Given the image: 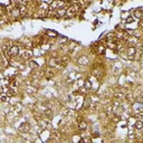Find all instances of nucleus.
Returning <instances> with one entry per match:
<instances>
[{
  "label": "nucleus",
  "mask_w": 143,
  "mask_h": 143,
  "mask_svg": "<svg viewBox=\"0 0 143 143\" xmlns=\"http://www.w3.org/2000/svg\"><path fill=\"white\" fill-rule=\"evenodd\" d=\"M133 111L135 113H141L143 112V103L141 102H136L133 104Z\"/></svg>",
  "instance_id": "8"
},
{
  "label": "nucleus",
  "mask_w": 143,
  "mask_h": 143,
  "mask_svg": "<svg viewBox=\"0 0 143 143\" xmlns=\"http://www.w3.org/2000/svg\"><path fill=\"white\" fill-rule=\"evenodd\" d=\"M88 58L86 57V56H84V55H82L81 57H78V59H77V64L78 65H81V66H86V65H88Z\"/></svg>",
  "instance_id": "7"
},
{
  "label": "nucleus",
  "mask_w": 143,
  "mask_h": 143,
  "mask_svg": "<svg viewBox=\"0 0 143 143\" xmlns=\"http://www.w3.org/2000/svg\"><path fill=\"white\" fill-rule=\"evenodd\" d=\"M136 117H138L139 120H141V121L143 122V112H141V113H138V116H136Z\"/></svg>",
  "instance_id": "25"
},
{
  "label": "nucleus",
  "mask_w": 143,
  "mask_h": 143,
  "mask_svg": "<svg viewBox=\"0 0 143 143\" xmlns=\"http://www.w3.org/2000/svg\"><path fill=\"white\" fill-rule=\"evenodd\" d=\"M92 75L96 78V79H102L103 78V76H104V70H103V68L101 67V65H96L95 66V68L93 69V72H92Z\"/></svg>",
  "instance_id": "1"
},
{
  "label": "nucleus",
  "mask_w": 143,
  "mask_h": 143,
  "mask_svg": "<svg viewBox=\"0 0 143 143\" xmlns=\"http://www.w3.org/2000/svg\"><path fill=\"white\" fill-rule=\"evenodd\" d=\"M134 128H135L136 130H142L143 129V122L141 120H138L135 122V124H134Z\"/></svg>",
  "instance_id": "18"
},
{
  "label": "nucleus",
  "mask_w": 143,
  "mask_h": 143,
  "mask_svg": "<svg viewBox=\"0 0 143 143\" xmlns=\"http://www.w3.org/2000/svg\"><path fill=\"white\" fill-rule=\"evenodd\" d=\"M9 96H8L6 93H2V95H1V102H3V103H5V102H8V101H9Z\"/></svg>",
  "instance_id": "21"
},
{
  "label": "nucleus",
  "mask_w": 143,
  "mask_h": 143,
  "mask_svg": "<svg viewBox=\"0 0 143 143\" xmlns=\"http://www.w3.org/2000/svg\"><path fill=\"white\" fill-rule=\"evenodd\" d=\"M46 36L49 37V38H57V32L53 31V30H47L46 31Z\"/></svg>",
  "instance_id": "17"
},
{
  "label": "nucleus",
  "mask_w": 143,
  "mask_h": 143,
  "mask_svg": "<svg viewBox=\"0 0 143 143\" xmlns=\"http://www.w3.org/2000/svg\"><path fill=\"white\" fill-rule=\"evenodd\" d=\"M32 55H34V54H32V50L31 49H25L21 56H23V58H24L25 60H29Z\"/></svg>",
  "instance_id": "9"
},
{
  "label": "nucleus",
  "mask_w": 143,
  "mask_h": 143,
  "mask_svg": "<svg viewBox=\"0 0 143 143\" xmlns=\"http://www.w3.org/2000/svg\"><path fill=\"white\" fill-rule=\"evenodd\" d=\"M133 17L138 19H142L143 18V8H138V9L133 10Z\"/></svg>",
  "instance_id": "5"
},
{
  "label": "nucleus",
  "mask_w": 143,
  "mask_h": 143,
  "mask_svg": "<svg viewBox=\"0 0 143 143\" xmlns=\"http://www.w3.org/2000/svg\"><path fill=\"white\" fill-rule=\"evenodd\" d=\"M77 46H78V44L76 43V41H72V43H70V45H69V49H72V50H73L75 47H77Z\"/></svg>",
  "instance_id": "23"
},
{
  "label": "nucleus",
  "mask_w": 143,
  "mask_h": 143,
  "mask_svg": "<svg viewBox=\"0 0 143 143\" xmlns=\"http://www.w3.org/2000/svg\"><path fill=\"white\" fill-rule=\"evenodd\" d=\"M78 129L81 130V131H85V130H87V123L84 120H82L81 122H78Z\"/></svg>",
  "instance_id": "14"
},
{
  "label": "nucleus",
  "mask_w": 143,
  "mask_h": 143,
  "mask_svg": "<svg viewBox=\"0 0 143 143\" xmlns=\"http://www.w3.org/2000/svg\"><path fill=\"white\" fill-rule=\"evenodd\" d=\"M139 98L143 101V92H141V93H140V96H139Z\"/></svg>",
  "instance_id": "26"
},
{
  "label": "nucleus",
  "mask_w": 143,
  "mask_h": 143,
  "mask_svg": "<svg viewBox=\"0 0 143 143\" xmlns=\"http://www.w3.org/2000/svg\"><path fill=\"white\" fill-rule=\"evenodd\" d=\"M58 40H59L60 44H64V43H66V41L68 40V39L65 38V37H58Z\"/></svg>",
  "instance_id": "24"
},
{
  "label": "nucleus",
  "mask_w": 143,
  "mask_h": 143,
  "mask_svg": "<svg viewBox=\"0 0 143 143\" xmlns=\"http://www.w3.org/2000/svg\"><path fill=\"white\" fill-rule=\"evenodd\" d=\"M134 21V17L133 16H129L128 18H125V23L126 24H132Z\"/></svg>",
  "instance_id": "22"
},
{
  "label": "nucleus",
  "mask_w": 143,
  "mask_h": 143,
  "mask_svg": "<svg viewBox=\"0 0 143 143\" xmlns=\"http://www.w3.org/2000/svg\"><path fill=\"white\" fill-rule=\"evenodd\" d=\"M92 87H93V83L90 79H87V81H84V88H85L86 91H91Z\"/></svg>",
  "instance_id": "13"
},
{
  "label": "nucleus",
  "mask_w": 143,
  "mask_h": 143,
  "mask_svg": "<svg viewBox=\"0 0 143 143\" xmlns=\"http://www.w3.org/2000/svg\"><path fill=\"white\" fill-rule=\"evenodd\" d=\"M125 93H126V91H117L115 95H114V98L117 100V101H122L123 98H125Z\"/></svg>",
  "instance_id": "11"
},
{
  "label": "nucleus",
  "mask_w": 143,
  "mask_h": 143,
  "mask_svg": "<svg viewBox=\"0 0 143 143\" xmlns=\"http://www.w3.org/2000/svg\"><path fill=\"white\" fill-rule=\"evenodd\" d=\"M126 43L129 46H135L139 44V39L136 38V37H134V36H130L129 37V39L126 40Z\"/></svg>",
  "instance_id": "10"
},
{
  "label": "nucleus",
  "mask_w": 143,
  "mask_h": 143,
  "mask_svg": "<svg viewBox=\"0 0 143 143\" xmlns=\"http://www.w3.org/2000/svg\"><path fill=\"white\" fill-rule=\"evenodd\" d=\"M50 136H52L54 141H57V140H59V138H60V133L58 131H53V133L50 134Z\"/></svg>",
  "instance_id": "16"
},
{
  "label": "nucleus",
  "mask_w": 143,
  "mask_h": 143,
  "mask_svg": "<svg viewBox=\"0 0 143 143\" xmlns=\"http://www.w3.org/2000/svg\"><path fill=\"white\" fill-rule=\"evenodd\" d=\"M135 53H136V48L134 46H129L128 47V58L134 60V57H135Z\"/></svg>",
  "instance_id": "3"
},
{
  "label": "nucleus",
  "mask_w": 143,
  "mask_h": 143,
  "mask_svg": "<svg viewBox=\"0 0 143 143\" xmlns=\"http://www.w3.org/2000/svg\"><path fill=\"white\" fill-rule=\"evenodd\" d=\"M66 14H67V8H65V7H60L56 10V17H58V18L65 17Z\"/></svg>",
  "instance_id": "4"
},
{
  "label": "nucleus",
  "mask_w": 143,
  "mask_h": 143,
  "mask_svg": "<svg viewBox=\"0 0 143 143\" xmlns=\"http://www.w3.org/2000/svg\"><path fill=\"white\" fill-rule=\"evenodd\" d=\"M141 56H142V52L140 49H136V53H135V57H134V60H139L141 58Z\"/></svg>",
  "instance_id": "20"
},
{
  "label": "nucleus",
  "mask_w": 143,
  "mask_h": 143,
  "mask_svg": "<svg viewBox=\"0 0 143 143\" xmlns=\"http://www.w3.org/2000/svg\"><path fill=\"white\" fill-rule=\"evenodd\" d=\"M30 129H31V126L28 122H24V123H21L19 125V131L23 132V133H28L30 131Z\"/></svg>",
  "instance_id": "2"
},
{
  "label": "nucleus",
  "mask_w": 143,
  "mask_h": 143,
  "mask_svg": "<svg viewBox=\"0 0 143 143\" xmlns=\"http://www.w3.org/2000/svg\"><path fill=\"white\" fill-rule=\"evenodd\" d=\"M28 66L30 67V68H31L32 70H36V69L39 67V65L37 64V62H36V60H29V62H28Z\"/></svg>",
  "instance_id": "15"
},
{
  "label": "nucleus",
  "mask_w": 143,
  "mask_h": 143,
  "mask_svg": "<svg viewBox=\"0 0 143 143\" xmlns=\"http://www.w3.org/2000/svg\"><path fill=\"white\" fill-rule=\"evenodd\" d=\"M11 17H14V18H17V17L21 16L20 15V9H19V6H16V7H12L11 11L9 12Z\"/></svg>",
  "instance_id": "6"
},
{
  "label": "nucleus",
  "mask_w": 143,
  "mask_h": 143,
  "mask_svg": "<svg viewBox=\"0 0 143 143\" xmlns=\"http://www.w3.org/2000/svg\"><path fill=\"white\" fill-rule=\"evenodd\" d=\"M45 74H46V77L50 79L52 77H54V76H55V69H54L53 67H50V68H48L47 70L45 72Z\"/></svg>",
  "instance_id": "12"
},
{
  "label": "nucleus",
  "mask_w": 143,
  "mask_h": 143,
  "mask_svg": "<svg viewBox=\"0 0 143 143\" xmlns=\"http://www.w3.org/2000/svg\"><path fill=\"white\" fill-rule=\"evenodd\" d=\"M19 9H20V15L21 16H25L27 12V7L25 5H19Z\"/></svg>",
  "instance_id": "19"
}]
</instances>
